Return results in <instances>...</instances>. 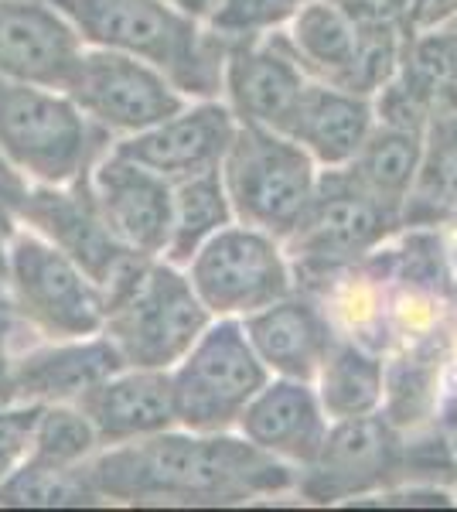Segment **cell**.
I'll return each mask as SVG.
<instances>
[{"instance_id": "cell-14", "label": "cell", "mask_w": 457, "mask_h": 512, "mask_svg": "<svg viewBox=\"0 0 457 512\" xmlns=\"http://www.w3.org/2000/svg\"><path fill=\"white\" fill-rule=\"evenodd\" d=\"M86 52L52 0H0V79L65 89Z\"/></svg>"}, {"instance_id": "cell-10", "label": "cell", "mask_w": 457, "mask_h": 512, "mask_svg": "<svg viewBox=\"0 0 457 512\" xmlns=\"http://www.w3.org/2000/svg\"><path fill=\"white\" fill-rule=\"evenodd\" d=\"M406 489V431L382 410L365 417L331 420L318 458L297 472V489L307 502L335 506Z\"/></svg>"}, {"instance_id": "cell-36", "label": "cell", "mask_w": 457, "mask_h": 512, "mask_svg": "<svg viewBox=\"0 0 457 512\" xmlns=\"http://www.w3.org/2000/svg\"><path fill=\"white\" fill-rule=\"evenodd\" d=\"M454 253H457V250H454Z\"/></svg>"}, {"instance_id": "cell-31", "label": "cell", "mask_w": 457, "mask_h": 512, "mask_svg": "<svg viewBox=\"0 0 457 512\" xmlns=\"http://www.w3.org/2000/svg\"><path fill=\"white\" fill-rule=\"evenodd\" d=\"M31 181L0 154V291H7V250L21 229V209Z\"/></svg>"}, {"instance_id": "cell-8", "label": "cell", "mask_w": 457, "mask_h": 512, "mask_svg": "<svg viewBox=\"0 0 457 512\" xmlns=\"http://www.w3.org/2000/svg\"><path fill=\"white\" fill-rule=\"evenodd\" d=\"M7 294L35 338H86L103 332L106 291L79 263L24 226L7 250Z\"/></svg>"}, {"instance_id": "cell-5", "label": "cell", "mask_w": 457, "mask_h": 512, "mask_svg": "<svg viewBox=\"0 0 457 512\" xmlns=\"http://www.w3.org/2000/svg\"><path fill=\"white\" fill-rule=\"evenodd\" d=\"M400 229V212L365 192L345 168L321 171L304 216L284 239L297 287L307 291L324 277L369 260Z\"/></svg>"}, {"instance_id": "cell-35", "label": "cell", "mask_w": 457, "mask_h": 512, "mask_svg": "<svg viewBox=\"0 0 457 512\" xmlns=\"http://www.w3.org/2000/svg\"><path fill=\"white\" fill-rule=\"evenodd\" d=\"M451 437H454V448H457V434H451Z\"/></svg>"}, {"instance_id": "cell-15", "label": "cell", "mask_w": 457, "mask_h": 512, "mask_svg": "<svg viewBox=\"0 0 457 512\" xmlns=\"http://www.w3.org/2000/svg\"><path fill=\"white\" fill-rule=\"evenodd\" d=\"M236 127L239 123L222 99H191L174 117L154 123L134 137L113 140V151L157 171L161 178L181 181L222 168Z\"/></svg>"}, {"instance_id": "cell-28", "label": "cell", "mask_w": 457, "mask_h": 512, "mask_svg": "<svg viewBox=\"0 0 457 512\" xmlns=\"http://www.w3.org/2000/svg\"><path fill=\"white\" fill-rule=\"evenodd\" d=\"M99 492L93 489L82 468H48L24 461V465L0 485V506H31V509H52V506H99Z\"/></svg>"}, {"instance_id": "cell-32", "label": "cell", "mask_w": 457, "mask_h": 512, "mask_svg": "<svg viewBox=\"0 0 457 512\" xmlns=\"http://www.w3.org/2000/svg\"><path fill=\"white\" fill-rule=\"evenodd\" d=\"M457 14V0H410L406 24L410 28H437L447 24Z\"/></svg>"}, {"instance_id": "cell-22", "label": "cell", "mask_w": 457, "mask_h": 512, "mask_svg": "<svg viewBox=\"0 0 457 512\" xmlns=\"http://www.w3.org/2000/svg\"><path fill=\"white\" fill-rule=\"evenodd\" d=\"M403 229L457 236V110L434 113L423 130V158L403 202Z\"/></svg>"}, {"instance_id": "cell-4", "label": "cell", "mask_w": 457, "mask_h": 512, "mask_svg": "<svg viewBox=\"0 0 457 512\" xmlns=\"http://www.w3.org/2000/svg\"><path fill=\"white\" fill-rule=\"evenodd\" d=\"M110 144L65 89L0 79V154L31 185H69L89 175Z\"/></svg>"}, {"instance_id": "cell-21", "label": "cell", "mask_w": 457, "mask_h": 512, "mask_svg": "<svg viewBox=\"0 0 457 512\" xmlns=\"http://www.w3.org/2000/svg\"><path fill=\"white\" fill-rule=\"evenodd\" d=\"M372 127H376L372 96L352 93L335 82L311 79L284 134L297 140L321 171H331L345 168L359 154Z\"/></svg>"}, {"instance_id": "cell-23", "label": "cell", "mask_w": 457, "mask_h": 512, "mask_svg": "<svg viewBox=\"0 0 457 512\" xmlns=\"http://www.w3.org/2000/svg\"><path fill=\"white\" fill-rule=\"evenodd\" d=\"M287 45L311 79L335 82L348 89L359 55V21L342 0H311L284 28Z\"/></svg>"}, {"instance_id": "cell-34", "label": "cell", "mask_w": 457, "mask_h": 512, "mask_svg": "<svg viewBox=\"0 0 457 512\" xmlns=\"http://www.w3.org/2000/svg\"><path fill=\"white\" fill-rule=\"evenodd\" d=\"M174 4L185 7V11H191V14H198V18H202V14H205V4H209V0H174Z\"/></svg>"}, {"instance_id": "cell-29", "label": "cell", "mask_w": 457, "mask_h": 512, "mask_svg": "<svg viewBox=\"0 0 457 512\" xmlns=\"http://www.w3.org/2000/svg\"><path fill=\"white\" fill-rule=\"evenodd\" d=\"M304 4L311 0H209L202 21L219 38L246 41L284 31Z\"/></svg>"}, {"instance_id": "cell-6", "label": "cell", "mask_w": 457, "mask_h": 512, "mask_svg": "<svg viewBox=\"0 0 457 512\" xmlns=\"http://www.w3.org/2000/svg\"><path fill=\"white\" fill-rule=\"evenodd\" d=\"M321 168L297 140L280 130L239 123L226 158L222 181L236 212V222L287 239L304 216Z\"/></svg>"}, {"instance_id": "cell-18", "label": "cell", "mask_w": 457, "mask_h": 512, "mask_svg": "<svg viewBox=\"0 0 457 512\" xmlns=\"http://www.w3.org/2000/svg\"><path fill=\"white\" fill-rule=\"evenodd\" d=\"M76 407L89 417L103 448H120L178 427L171 369L120 366L89 393H82Z\"/></svg>"}, {"instance_id": "cell-13", "label": "cell", "mask_w": 457, "mask_h": 512, "mask_svg": "<svg viewBox=\"0 0 457 512\" xmlns=\"http://www.w3.org/2000/svg\"><path fill=\"white\" fill-rule=\"evenodd\" d=\"M307 82L311 76L297 62L284 31H273L263 38L229 41L219 99L229 106L236 123L284 134Z\"/></svg>"}, {"instance_id": "cell-2", "label": "cell", "mask_w": 457, "mask_h": 512, "mask_svg": "<svg viewBox=\"0 0 457 512\" xmlns=\"http://www.w3.org/2000/svg\"><path fill=\"white\" fill-rule=\"evenodd\" d=\"M89 48L134 55L188 99H219L229 41L174 0H52Z\"/></svg>"}, {"instance_id": "cell-11", "label": "cell", "mask_w": 457, "mask_h": 512, "mask_svg": "<svg viewBox=\"0 0 457 512\" xmlns=\"http://www.w3.org/2000/svg\"><path fill=\"white\" fill-rule=\"evenodd\" d=\"M65 93L110 140L134 137L185 110L191 99L154 65L134 55L89 48L72 72Z\"/></svg>"}, {"instance_id": "cell-7", "label": "cell", "mask_w": 457, "mask_h": 512, "mask_svg": "<svg viewBox=\"0 0 457 512\" xmlns=\"http://www.w3.org/2000/svg\"><path fill=\"white\" fill-rule=\"evenodd\" d=\"M267 366L253 352L239 318H212L198 342L171 366L178 427L198 434L236 431L239 417L267 386Z\"/></svg>"}, {"instance_id": "cell-3", "label": "cell", "mask_w": 457, "mask_h": 512, "mask_svg": "<svg viewBox=\"0 0 457 512\" xmlns=\"http://www.w3.org/2000/svg\"><path fill=\"white\" fill-rule=\"evenodd\" d=\"M103 291V335L116 345L123 366L171 369L212 325L185 267L164 256H134Z\"/></svg>"}, {"instance_id": "cell-17", "label": "cell", "mask_w": 457, "mask_h": 512, "mask_svg": "<svg viewBox=\"0 0 457 512\" xmlns=\"http://www.w3.org/2000/svg\"><path fill=\"white\" fill-rule=\"evenodd\" d=\"M328 431L331 417L324 414L314 383L287 376H270L236 424V434L297 472L318 458Z\"/></svg>"}, {"instance_id": "cell-33", "label": "cell", "mask_w": 457, "mask_h": 512, "mask_svg": "<svg viewBox=\"0 0 457 512\" xmlns=\"http://www.w3.org/2000/svg\"><path fill=\"white\" fill-rule=\"evenodd\" d=\"M18 403V386H14V352L0 349V410Z\"/></svg>"}, {"instance_id": "cell-12", "label": "cell", "mask_w": 457, "mask_h": 512, "mask_svg": "<svg viewBox=\"0 0 457 512\" xmlns=\"http://www.w3.org/2000/svg\"><path fill=\"white\" fill-rule=\"evenodd\" d=\"M21 226L48 239L72 263H79L99 287L110 284L137 256L110 229L89 188V175L69 185H31L21 209Z\"/></svg>"}, {"instance_id": "cell-1", "label": "cell", "mask_w": 457, "mask_h": 512, "mask_svg": "<svg viewBox=\"0 0 457 512\" xmlns=\"http://www.w3.org/2000/svg\"><path fill=\"white\" fill-rule=\"evenodd\" d=\"M103 502L127 506H236L297 489V468L263 454L243 434H198L171 427L86 465Z\"/></svg>"}, {"instance_id": "cell-25", "label": "cell", "mask_w": 457, "mask_h": 512, "mask_svg": "<svg viewBox=\"0 0 457 512\" xmlns=\"http://www.w3.org/2000/svg\"><path fill=\"white\" fill-rule=\"evenodd\" d=\"M423 158V130L400 127V123L376 120L372 134L365 137L345 171L352 175L369 195H376L382 205L396 209L403 216V202L417 181Z\"/></svg>"}, {"instance_id": "cell-24", "label": "cell", "mask_w": 457, "mask_h": 512, "mask_svg": "<svg viewBox=\"0 0 457 512\" xmlns=\"http://www.w3.org/2000/svg\"><path fill=\"white\" fill-rule=\"evenodd\" d=\"M314 390L331 420L376 414L386 393V355L338 335L314 376Z\"/></svg>"}, {"instance_id": "cell-20", "label": "cell", "mask_w": 457, "mask_h": 512, "mask_svg": "<svg viewBox=\"0 0 457 512\" xmlns=\"http://www.w3.org/2000/svg\"><path fill=\"white\" fill-rule=\"evenodd\" d=\"M120 366V352L103 332L86 338H38L14 352L18 403H76Z\"/></svg>"}, {"instance_id": "cell-19", "label": "cell", "mask_w": 457, "mask_h": 512, "mask_svg": "<svg viewBox=\"0 0 457 512\" xmlns=\"http://www.w3.org/2000/svg\"><path fill=\"white\" fill-rule=\"evenodd\" d=\"M243 332L270 376L314 383L338 328L314 294L294 291L243 318Z\"/></svg>"}, {"instance_id": "cell-27", "label": "cell", "mask_w": 457, "mask_h": 512, "mask_svg": "<svg viewBox=\"0 0 457 512\" xmlns=\"http://www.w3.org/2000/svg\"><path fill=\"white\" fill-rule=\"evenodd\" d=\"M103 451L99 437L76 403H48L41 407L31 434L28 461L48 468H82Z\"/></svg>"}, {"instance_id": "cell-30", "label": "cell", "mask_w": 457, "mask_h": 512, "mask_svg": "<svg viewBox=\"0 0 457 512\" xmlns=\"http://www.w3.org/2000/svg\"><path fill=\"white\" fill-rule=\"evenodd\" d=\"M41 403H11L0 410V485L28 461Z\"/></svg>"}, {"instance_id": "cell-16", "label": "cell", "mask_w": 457, "mask_h": 512, "mask_svg": "<svg viewBox=\"0 0 457 512\" xmlns=\"http://www.w3.org/2000/svg\"><path fill=\"white\" fill-rule=\"evenodd\" d=\"M99 209L123 246L137 256H164L171 236V181L110 151L89 171Z\"/></svg>"}, {"instance_id": "cell-26", "label": "cell", "mask_w": 457, "mask_h": 512, "mask_svg": "<svg viewBox=\"0 0 457 512\" xmlns=\"http://www.w3.org/2000/svg\"><path fill=\"white\" fill-rule=\"evenodd\" d=\"M232 222H236V212H232L226 181H222V168L171 181V236L164 260L185 267L219 229Z\"/></svg>"}, {"instance_id": "cell-9", "label": "cell", "mask_w": 457, "mask_h": 512, "mask_svg": "<svg viewBox=\"0 0 457 512\" xmlns=\"http://www.w3.org/2000/svg\"><path fill=\"white\" fill-rule=\"evenodd\" d=\"M185 274L212 318L243 321L253 311L297 291L284 239L243 222L219 229L185 263Z\"/></svg>"}]
</instances>
